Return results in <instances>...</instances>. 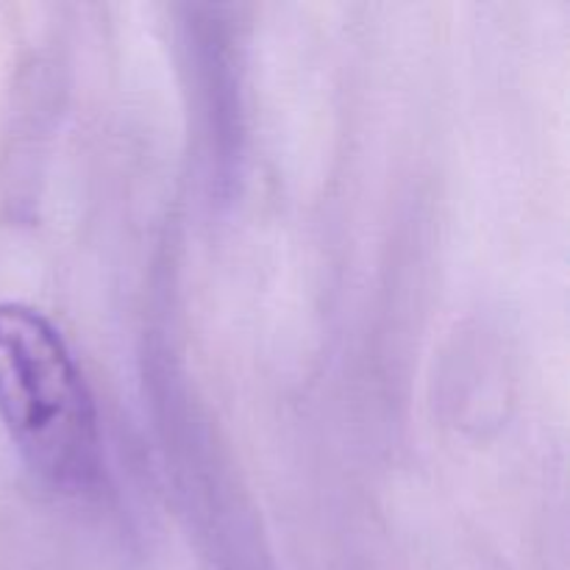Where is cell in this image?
Returning a JSON list of instances; mask_svg holds the SVG:
<instances>
[{"label":"cell","mask_w":570,"mask_h":570,"mask_svg":"<svg viewBox=\"0 0 570 570\" xmlns=\"http://www.w3.org/2000/svg\"><path fill=\"white\" fill-rule=\"evenodd\" d=\"M0 421L48 488L81 493L100 479V417L81 365L56 323L17 301L0 304Z\"/></svg>","instance_id":"obj_1"}]
</instances>
